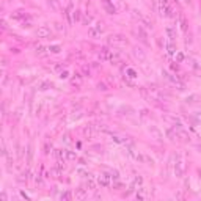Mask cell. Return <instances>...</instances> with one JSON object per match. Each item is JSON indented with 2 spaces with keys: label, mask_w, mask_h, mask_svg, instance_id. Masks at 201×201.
Wrapping results in <instances>:
<instances>
[{
  "label": "cell",
  "mask_w": 201,
  "mask_h": 201,
  "mask_svg": "<svg viewBox=\"0 0 201 201\" xmlns=\"http://www.w3.org/2000/svg\"><path fill=\"white\" fill-rule=\"evenodd\" d=\"M107 42H109L110 46H113V47H126V46L129 44L127 38L123 36V35H110L109 38H107Z\"/></svg>",
  "instance_id": "obj_1"
},
{
  "label": "cell",
  "mask_w": 201,
  "mask_h": 201,
  "mask_svg": "<svg viewBox=\"0 0 201 201\" xmlns=\"http://www.w3.org/2000/svg\"><path fill=\"white\" fill-rule=\"evenodd\" d=\"M184 173H185V163H184V160L177 156L176 163H175V175H176V177H182Z\"/></svg>",
  "instance_id": "obj_2"
},
{
  "label": "cell",
  "mask_w": 201,
  "mask_h": 201,
  "mask_svg": "<svg viewBox=\"0 0 201 201\" xmlns=\"http://www.w3.org/2000/svg\"><path fill=\"white\" fill-rule=\"evenodd\" d=\"M148 132L151 134V137H152V138L157 140V142H163V132L157 126H154V124L148 126Z\"/></svg>",
  "instance_id": "obj_3"
},
{
  "label": "cell",
  "mask_w": 201,
  "mask_h": 201,
  "mask_svg": "<svg viewBox=\"0 0 201 201\" xmlns=\"http://www.w3.org/2000/svg\"><path fill=\"white\" fill-rule=\"evenodd\" d=\"M102 32H104V24H102V22H98L94 27H90L88 35L91 36V38H99Z\"/></svg>",
  "instance_id": "obj_4"
},
{
  "label": "cell",
  "mask_w": 201,
  "mask_h": 201,
  "mask_svg": "<svg viewBox=\"0 0 201 201\" xmlns=\"http://www.w3.org/2000/svg\"><path fill=\"white\" fill-rule=\"evenodd\" d=\"M50 35H52V32H50V28H49V27H46V25L39 27V28L36 30V36H38V38H41V39L50 38Z\"/></svg>",
  "instance_id": "obj_5"
},
{
  "label": "cell",
  "mask_w": 201,
  "mask_h": 201,
  "mask_svg": "<svg viewBox=\"0 0 201 201\" xmlns=\"http://www.w3.org/2000/svg\"><path fill=\"white\" fill-rule=\"evenodd\" d=\"M132 52H134V57H135L140 63H145L146 61V53H145V50H143L142 47H134Z\"/></svg>",
  "instance_id": "obj_6"
},
{
  "label": "cell",
  "mask_w": 201,
  "mask_h": 201,
  "mask_svg": "<svg viewBox=\"0 0 201 201\" xmlns=\"http://www.w3.org/2000/svg\"><path fill=\"white\" fill-rule=\"evenodd\" d=\"M100 3H102L105 13H109V14H115L116 13V8L113 5V2H110V0H100Z\"/></svg>",
  "instance_id": "obj_7"
},
{
  "label": "cell",
  "mask_w": 201,
  "mask_h": 201,
  "mask_svg": "<svg viewBox=\"0 0 201 201\" xmlns=\"http://www.w3.org/2000/svg\"><path fill=\"white\" fill-rule=\"evenodd\" d=\"M110 179H112V177L109 176V173H102V175L98 176V184L102 185V187H109L110 185Z\"/></svg>",
  "instance_id": "obj_8"
},
{
  "label": "cell",
  "mask_w": 201,
  "mask_h": 201,
  "mask_svg": "<svg viewBox=\"0 0 201 201\" xmlns=\"http://www.w3.org/2000/svg\"><path fill=\"white\" fill-rule=\"evenodd\" d=\"M83 83V76L79 74V72H76V74H72L71 77V85L76 86V88H79V86H82Z\"/></svg>",
  "instance_id": "obj_9"
},
{
  "label": "cell",
  "mask_w": 201,
  "mask_h": 201,
  "mask_svg": "<svg viewBox=\"0 0 201 201\" xmlns=\"http://www.w3.org/2000/svg\"><path fill=\"white\" fill-rule=\"evenodd\" d=\"M83 135L88 137V138L96 137V135H98V127H96V126H86L85 129H83Z\"/></svg>",
  "instance_id": "obj_10"
},
{
  "label": "cell",
  "mask_w": 201,
  "mask_h": 201,
  "mask_svg": "<svg viewBox=\"0 0 201 201\" xmlns=\"http://www.w3.org/2000/svg\"><path fill=\"white\" fill-rule=\"evenodd\" d=\"M63 14H65V18L68 19V24H72V22H74V19H72V14H74V8H72V3H69L68 8L65 9V13H63Z\"/></svg>",
  "instance_id": "obj_11"
},
{
  "label": "cell",
  "mask_w": 201,
  "mask_h": 201,
  "mask_svg": "<svg viewBox=\"0 0 201 201\" xmlns=\"http://www.w3.org/2000/svg\"><path fill=\"white\" fill-rule=\"evenodd\" d=\"M177 21H179V27H181V30H182L184 33L187 32V28H189V24H187V19H185V16H184V13H179V16H177Z\"/></svg>",
  "instance_id": "obj_12"
},
{
  "label": "cell",
  "mask_w": 201,
  "mask_h": 201,
  "mask_svg": "<svg viewBox=\"0 0 201 201\" xmlns=\"http://www.w3.org/2000/svg\"><path fill=\"white\" fill-rule=\"evenodd\" d=\"M137 33H138L140 39H142L145 44H148V39H146V38H148V33H146V30L142 27V24H138V27H137Z\"/></svg>",
  "instance_id": "obj_13"
},
{
  "label": "cell",
  "mask_w": 201,
  "mask_h": 201,
  "mask_svg": "<svg viewBox=\"0 0 201 201\" xmlns=\"http://www.w3.org/2000/svg\"><path fill=\"white\" fill-rule=\"evenodd\" d=\"M165 33H167V36H168V41L170 42H175V39H176V30L173 28V27H167Z\"/></svg>",
  "instance_id": "obj_14"
},
{
  "label": "cell",
  "mask_w": 201,
  "mask_h": 201,
  "mask_svg": "<svg viewBox=\"0 0 201 201\" xmlns=\"http://www.w3.org/2000/svg\"><path fill=\"white\" fill-rule=\"evenodd\" d=\"M11 18L16 19V21H21L22 22V21H25V18H28V14H27L25 11H14L11 14Z\"/></svg>",
  "instance_id": "obj_15"
},
{
  "label": "cell",
  "mask_w": 201,
  "mask_h": 201,
  "mask_svg": "<svg viewBox=\"0 0 201 201\" xmlns=\"http://www.w3.org/2000/svg\"><path fill=\"white\" fill-rule=\"evenodd\" d=\"M76 200H85L88 198V192H86V189H76Z\"/></svg>",
  "instance_id": "obj_16"
},
{
  "label": "cell",
  "mask_w": 201,
  "mask_h": 201,
  "mask_svg": "<svg viewBox=\"0 0 201 201\" xmlns=\"http://www.w3.org/2000/svg\"><path fill=\"white\" fill-rule=\"evenodd\" d=\"M148 196H149L148 190H146L145 187H140L138 192H137V195H135V198H137V200H146Z\"/></svg>",
  "instance_id": "obj_17"
},
{
  "label": "cell",
  "mask_w": 201,
  "mask_h": 201,
  "mask_svg": "<svg viewBox=\"0 0 201 201\" xmlns=\"http://www.w3.org/2000/svg\"><path fill=\"white\" fill-rule=\"evenodd\" d=\"M47 5L52 11H60L61 6H60V0H47Z\"/></svg>",
  "instance_id": "obj_18"
},
{
  "label": "cell",
  "mask_w": 201,
  "mask_h": 201,
  "mask_svg": "<svg viewBox=\"0 0 201 201\" xmlns=\"http://www.w3.org/2000/svg\"><path fill=\"white\" fill-rule=\"evenodd\" d=\"M109 61L112 63V65H118L119 63V55L116 52H112L110 50V53H109Z\"/></svg>",
  "instance_id": "obj_19"
},
{
  "label": "cell",
  "mask_w": 201,
  "mask_h": 201,
  "mask_svg": "<svg viewBox=\"0 0 201 201\" xmlns=\"http://www.w3.org/2000/svg\"><path fill=\"white\" fill-rule=\"evenodd\" d=\"M167 137H168V138L171 140V142H175L176 138H179V137H177V132H176L175 127H170V129H167Z\"/></svg>",
  "instance_id": "obj_20"
},
{
  "label": "cell",
  "mask_w": 201,
  "mask_h": 201,
  "mask_svg": "<svg viewBox=\"0 0 201 201\" xmlns=\"http://www.w3.org/2000/svg\"><path fill=\"white\" fill-rule=\"evenodd\" d=\"M109 53H110L109 49H107V47H102V49H100V52H99V58H100V60H109Z\"/></svg>",
  "instance_id": "obj_21"
},
{
  "label": "cell",
  "mask_w": 201,
  "mask_h": 201,
  "mask_svg": "<svg viewBox=\"0 0 201 201\" xmlns=\"http://www.w3.org/2000/svg\"><path fill=\"white\" fill-rule=\"evenodd\" d=\"M126 77H129V79H137V72H135V69H132V68H126Z\"/></svg>",
  "instance_id": "obj_22"
},
{
  "label": "cell",
  "mask_w": 201,
  "mask_h": 201,
  "mask_svg": "<svg viewBox=\"0 0 201 201\" xmlns=\"http://www.w3.org/2000/svg\"><path fill=\"white\" fill-rule=\"evenodd\" d=\"M96 189V182L91 179V176L86 179V190H94Z\"/></svg>",
  "instance_id": "obj_23"
},
{
  "label": "cell",
  "mask_w": 201,
  "mask_h": 201,
  "mask_svg": "<svg viewBox=\"0 0 201 201\" xmlns=\"http://www.w3.org/2000/svg\"><path fill=\"white\" fill-rule=\"evenodd\" d=\"M167 52H168V55H175V53H176L175 42H168V46H167Z\"/></svg>",
  "instance_id": "obj_24"
},
{
  "label": "cell",
  "mask_w": 201,
  "mask_h": 201,
  "mask_svg": "<svg viewBox=\"0 0 201 201\" xmlns=\"http://www.w3.org/2000/svg\"><path fill=\"white\" fill-rule=\"evenodd\" d=\"M32 159H33V146L32 145H28L27 146V162H32Z\"/></svg>",
  "instance_id": "obj_25"
},
{
  "label": "cell",
  "mask_w": 201,
  "mask_h": 201,
  "mask_svg": "<svg viewBox=\"0 0 201 201\" xmlns=\"http://www.w3.org/2000/svg\"><path fill=\"white\" fill-rule=\"evenodd\" d=\"M47 50L50 53H60V52H61V47L57 46V44H52V46H49V47H47Z\"/></svg>",
  "instance_id": "obj_26"
},
{
  "label": "cell",
  "mask_w": 201,
  "mask_h": 201,
  "mask_svg": "<svg viewBox=\"0 0 201 201\" xmlns=\"http://www.w3.org/2000/svg\"><path fill=\"white\" fill-rule=\"evenodd\" d=\"M65 156H66V159L68 160H76L77 159V154L74 152V151H65Z\"/></svg>",
  "instance_id": "obj_27"
},
{
  "label": "cell",
  "mask_w": 201,
  "mask_h": 201,
  "mask_svg": "<svg viewBox=\"0 0 201 201\" xmlns=\"http://www.w3.org/2000/svg\"><path fill=\"white\" fill-rule=\"evenodd\" d=\"M143 184V177L142 176H135V179H134V184L130 185V190H134V187L135 185H142Z\"/></svg>",
  "instance_id": "obj_28"
},
{
  "label": "cell",
  "mask_w": 201,
  "mask_h": 201,
  "mask_svg": "<svg viewBox=\"0 0 201 201\" xmlns=\"http://www.w3.org/2000/svg\"><path fill=\"white\" fill-rule=\"evenodd\" d=\"M107 173H109V176L112 177L113 181H116V179H118V177H119V173L116 171V170H109V171H107Z\"/></svg>",
  "instance_id": "obj_29"
},
{
  "label": "cell",
  "mask_w": 201,
  "mask_h": 201,
  "mask_svg": "<svg viewBox=\"0 0 201 201\" xmlns=\"http://www.w3.org/2000/svg\"><path fill=\"white\" fill-rule=\"evenodd\" d=\"M93 21V18H91V14H88V13H85V16H83V25H88L90 22Z\"/></svg>",
  "instance_id": "obj_30"
},
{
  "label": "cell",
  "mask_w": 201,
  "mask_h": 201,
  "mask_svg": "<svg viewBox=\"0 0 201 201\" xmlns=\"http://www.w3.org/2000/svg\"><path fill=\"white\" fill-rule=\"evenodd\" d=\"M82 115H83V113L80 112V110H79V112H74V113L71 115V121H77L79 118H82Z\"/></svg>",
  "instance_id": "obj_31"
},
{
  "label": "cell",
  "mask_w": 201,
  "mask_h": 201,
  "mask_svg": "<svg viewBox=\"0 0 201 201\" xmlns=\"http://www.w3.org/2000/svg\"><path fill=\"white\" fill-rule=\"evenodd\" d=\"M77 173L82 175V177H90V176H91V175H90V171H86V170H83V168H77Z\"/></svg>",
  "instance_id": "obj_32"
},
{
  "label": "cell",
  "mask_w": 201,
  "mask_h": 201,
  "mask_svg": "<svg viewBox=\"0 0 201 201\" xmlns=\"http://www.w3.org/2000/svg\"><path fill=\"white\" fill-rule=\"evenodd\" d=\"M80 18H82V13H80L79 9H74V14H72V19H74V22L80 21Z\"/></svg>",
  "instance_id": "obj_33"
},
{
  "label": "cell",
  "mask_w": 201,
  "mask_h": 201,
  "mask_svg": "<svg viewBox=\"0 0 201 201\" xmlns=\"http://www.w3.org/2000/svg\"><path fill=\"white\" fill-rule=\"evenodd\" d=\"M61 200H71L72 198V195H71V192H65V193H61V196H60Z\"/></svg>",
  "instance_id": "obj_34"
},
{
  "label": "cell",
  "mask_w": 201,
  "mask_h": 201,
  "mask_svg": "<svg viewBox=\"0 0 201 201\" xmlns=\"http://www.w3.org/2000/svg\"><path fill=\"white\" fill-rule=\"evenodd\" d=\"M69 72L66 71V69H63V71H60V79H68Z\"/></svg>",
  "instance_id": "obj_35"
},
{
  "label": "cell",
  "mask_w": 201,
  "mask_h": 201,
  "mask_svg": "<svg viewBox=\"0 0 201 201\" xmlns=\"http://www.w3.org/2000/svg\"><path fill=\"white\" fill-rule=\"evenodd\" d=\"M176 60H177V63H181V61L184 60V53H182V52H177V53H176Z\"/></svg>",
  "instance_id": "obj_36"
},
{
  "label": "cell",
  "mask_w": 201,
  "mask_h": 201,
  "mask_svg": "<svg viewBox=\"0 0 201 201\" xmlns=\"http://www.w3.org/2000/svg\"><path fill=\"white\" fill-rule=\"evenodd\" d=\"M98 90H100V91H107V86H105V83H98Z\"/></svg>",
  "instance_id": "obj_37"
},
{
  "label": "cell",
  "mask_w": 201,
  "mask_h": 201,
  "mask_svg": "<svg viewBox=\"0 0 201 201\" xmlns=\"http://www.w3.org/2000/svg\"><path fill=\"white\" fill-rule=\"evenodd\" d=\"M195 99H198V96H196V94H193V96H190V98H187V102H190V104H192V102H195Z\"/></svg>",
  "instance_id": "obj_38"
},
{
  "label": "cell",
  "mask_w": 201,
  "mask_h": 201,
  "mask_svg": "<svg viewBox=\"0 0 201 201\" xmlns=\"http://www.w3.org/2000/svg\"><path fill=\"white\" fill-rule=\"evenodd\" d=\"M44 50H46V47H42V46H36V52L38 53H44Z\"/></svg>",
  "instance_id": "obj_39"
},
{
  "label": "cell",
  "mask_w": 201,
  "mask_h": 201,
  "mask_svg": "<svg viewBox=\"0 0 201 201\" xmlns=\"http://www.w3.org/2000/svg\"><path fill=\"white\" fill-rule=\"evenodd\" d=\"M49 86H52V83H49V82H44V83L41 85V90H47Z\"/></svg>",
  "instance_id": "obj_40"
},
{
  "label": "cell",
  "mask_w": 201,
  "mask_h": 201,
  "mask_svg": "<svg viewBox=\"0 0 201 201\" xmlns=\"http://www.w3.org/2000/svg\"><path fill=\"white\" fill-rule=\"evenodd\" d=\"M55 69H57V71H63L65 66H63V65H55Z\"/></svg>",
  "instance_id": "obj_41"
},
{
  "label": "cell",
  "mask_w": 201,
  "mask_h": 201,
  "mask_svg": "<svg viewBox=\"0 0 201 201\" xmlns=\"http://www.w3.org/2000/svg\"><path fill=\"white\" fill-rule=\"evenodd\" d=\"M55 28L58 30V32H61V30H65V28H63V27H61V24H58V22H57V24H55Z\"/></svg>",
  "instance_id": "obj_42"
},
{
  "label": "cell",
  "mask_w": 201,
  "mask_h": 201,
  "mask_svg": "<svg viewBox=\"0 0 201 201\" xmlns=\"http://www.w3.org/2000/svg\"><path fill=\"white\" fill-rule=\"evenodd\" d=\"M198 176H200V179H201V170H198Z\"/></svg>",
  "instance_id": "obj_43"
},
{
  "label": "cell",
  "mask_w": 201,
  "mask_h": 201,
  "mask_svg": "<svg viewBox=\"0 0 201 201\" xmlns=\"http://www.w3.org/2000/svg\"><path fill=\"white\" fill-rule=\"evenodd\" d=\"M184 2H185V3H190V0H184Z\"/></svg>",
  "instance_id": "obj_44"
}]
</instances>
